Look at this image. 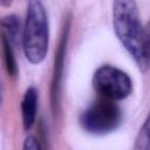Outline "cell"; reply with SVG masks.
<instances>
[{
    "label": "cell",
    "mask_w": 150,
    "mask_h": 150,
    "mask_svg": "<svg viewBox=\"0 0 150 150\" xmlns=\"http://www.w3.org/2000/svg\"><path fill=\"white\" fill-rule=\"evenodd\" d=\"M1 26H2V35L12 45H15L18 42V39L20 38V32H21V23L19 18L15 14L6 15L1 20Z\"/></svg>",
    "instance_id": "obj_6"
},
{
    "label": "cell",
    "mask_w": 150,
    "mask_h": 150,
    "mask_svg": "<svg viewBox=\"0 0 150 150\" xmlns=\"http://www.w3.org/2000/svg\"><path fill=\"white\" fill-rule=\"evenodd\" d=\"M93 86L101 97L121 101L127 98L132 91V81L122 69L104 64L98 67L93 76Z\"/></svg>",
    "instance_id": "obj_4"
},
{
    "label": "cell",
    "mask_w": 150,
    "mask_h": 150,
    "mask_svg": "<svg viewBox=\"0 0 150 150\" xmlns=\"http://www.w3.org/2000/svg\"><path fill=\"white\" fill-rule=\"evenodd\" d=\"M22 150H41V149H40V144H39L38 139L34 136H28V137H26V139L23 142Z\"/></svg>",
    "instance_id": "obj_10"
},
{
    "label": "cell",
    "mask_w": 150,
    "mask_h": 150,
    "mask_svg": "<svg viewBox=\"0 0 150 150\" xmlns=\"http://www.w3.org/2000/svg\"><path fill=\"white\" fill-rule=\"evenodd\" d=\"M21 40L25 56L30 63L39 64L46 59L49 46V23L41 1L28 2Z\"/></svg>",
    "instance_id": "obj_2"
},
{
    "label": "cell",
    "mask_w": 150,
    "mask_h": 150,
    "mask_svg": "<svg viewBox=\"0 0 150 150\" xmlns=\"http://www.w3.org/2000/svg\"><path fill=\"white\" fill-rule=\"evenodd\" d=\"M112 25L117 39L143 69V35L137 4L132 0H118L112 4Z\"/></svg>",
    "instance_id": "obj_1"
},
{
    "label": "cell",
    "mask_w": 150,
    "mask_h": 150,
    "mask_svg": "<svg viewBox=\"0 0 150 150\" xmlns=\"http://www.w3.org/2000/svg\"><path fill=\"white\" fill-rule=\"evenodd\" d=\"M132 150H150V112L136 136Z\"/></svg>",
    "instance_id": "obj_7"
},
{
    "label": "cell",
    "mask_w": 150,
    "mask_h": 150,
    "mask_svg": "<svg viewBox=\"0 0 150 150\" xmlns=\"http://www.w3.org/2000/svg\"><path fill=\"white\" fill-rule=\"evenodd\" d=\"M122 110L115 101L100 97L80 115V124L89 134L105 135L122 123Z\"/></svg>",
    "instance_id": "obj_3"
},
{
    "label": "cell",
    "mask_w": 150,
    "mask_h": 150,
    "mask_svg": "<svg viewBox=\"0 0 150 150\" xmlns=\"http://www.w3.org/2000/svg\"><path fill=\"white\" fill-rule=\"evenodd\" d=\"M38 90L35 87H29L23 95L21 102V112H22V123L26 130L30 129L35 122L36 109H38Z\"/></svg>",
    "instance_id": "obj_5"
},
{
    "label": "cell",
    "mask_w": 150,
    "mask_h": 150,
    "mask_svg": "<svg viewBox=\"0 0 150 150\" xmlns=\"http://www.w3.org/2000/svg\"><path fill=\"white\" fill-rule=\"evenodd\" d=\"M13 45L2 35V49H4V59L6 63V69L11 76H16L18 74V66L13 53Z\"/></svg>",
    "instance_id": "obj_8"
},
{
    "label": "cell",
    "mask_w": 150,
    "mask_h": 150,
    "mask_svg": "<svg viewBox=\"0 0 150 150\" xmlns=\"http://www.w3.org/2000/svg\"><path fill=\"white\" fill-rule=\"evenodd\" d=\"M150 69V21L144 27L143 35V69Z\"/></svg>",
    "instance_id": "obj_9"
}]
</instances>
